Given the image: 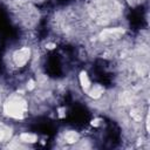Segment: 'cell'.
Listing matches in <instances>:
<instances>
[{
    "instance_id": "obj_1",
    "label": "cell",
    "mask_w": 150,
    "mask_h": 150,
    "mask_svg": "<svg viewBox=\"0 0 150 150\" xmlns=\"http://www.w3.org/2000/svg\"><path fill=\"white\" fill-rule=\"evenodd\" d=\"M18 139L25 145V146H29L34 143H38L39 142V136L38 134L33 132V131H28V130H23V131H20L18 134H15Z\"/></svg>"
}]
</instances>
